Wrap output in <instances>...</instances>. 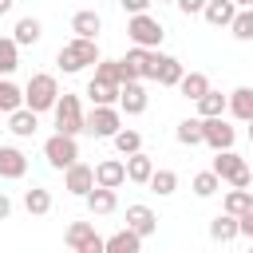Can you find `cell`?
<instances>
[{"label":"cell","instance_id":"cell-1","mask_svg":"<svg viewBox=\"0 0 253 253\" xmlns=\"http://www.w3.org/2000/svg\"><path fill=\"white\" fill-rule=\"evenodd\" d=\"M55 99H59V83H55V75L36 71V75L28 79V87H24V107L40 115V111H51Z\"/></svg>","mask_w":253,"mask_h":253},{"label":"cell","instance_id":"cell-2","mask_svg":"<svg viewBox=\"0 0 253 253\" xmlns=\"http://www.w3.org/2000/svg\"><path fill=\"white\" fill-rule=\"evenodd\" d=\"M221 182H229L233 190H249V182H253V170L245 166V158L241 154H233V150H213V166H210Z\"/></svg>","mask_w":253,"mask_h":253},{"label":"cell","instance_id":"cell-3","mask_svg":"<svg viewBox=\"0 0 253 253\" xmlns=\"http://www.w3.org/2000/svg\"><path fill=\"white\" fill-rule=\"evenodd\" d=\"M55 63L67 71V75H75V71H83V67H91V63H99V47H95V40H67L63 47H59V55H55Z\"/></svg>","mask_w":253,"mask_h":253},{"label":"cell","instance_id":"cell-4","mask_svg":"<svg viewBox=\"0 0 253 253\" xmlns=\"http://www.w3.org/2000/svg\"><path fill=\"white\" fill-rule=\"evenodd\" d=\"M126 36H130V43H134V47H146V51H154V47L162 43L166 28H162L154 16L138 12V16H130V24H126Z\"/></svg>","mask_w":253,"mask_h":253},{"label":"cell","instance_id":"cell-5","mask_svg":"<svg viewBox=\"0 0 253 253\" xmlns=\"http://www.w3.org/2000/svg\"><path fill=\"white\" fill-rule=\"evenodd\" d=\"M51 111H55V130H59V134H71V138H75V134L83 130V107H79V95L63 91V95L55 99Z\"/></svg>","mask_w":253,"mask_h":253},{"label":"cell","instance_id":"cell-6","mask_svg":"<svg viewBox=\"0 0 253 253\" xmlns=\"http://www.w3.org/2000/svg\"><path fill=\"white\" fill-rule=\"evenodd\" d=\"M119 126H123L119 107H91V115H83V130L95 138H115Z\"/></svg>","mask_w":253,"mask_h":253},{"label":"cell","instance_id":"cell-7","mask_svg":"<svg viewBox=\"0 0 253 253\" xmlns=\"http://www.w3.org/2000/svg\"><path fill=\"white\" fill-rule=\"evenodd\" d=\"M63 241H67L71 253H103V241L107 237H99L91 221H71L67 233H63Z\"/></svg>","mask_w":253,"mask_h":253},{"label":"cell","instance_id":"cell-8","mask_svg":"<svg viewBox=\"0 0 253 253\" xmlns=\"http://www.w3.org/2000/svg\"><path fill=\"white\" fill-rule=\"evenodd\" d=\"M43 158L55 166V170H67L71 162H79V146H75V138L71 134H51L47 142H43Z\"/></svg>","mask_w":253,"mask_h":253},{"label":"cell","instance_id":"cell-9","mask_svg":"<svg viewBox=\"0 0 253 253\" xmlns=\"http://www.w3.org/2000/svg\"><path fill=\"white\" fill-rule=\"evenodd\" d=\"M182 75H186V71H182V59L162 55V51H150V79H154L158 87H178Z\"/></svg>","mask_w":253,"mask_h":253},{"label":"cell","instance_id":"cell-10","mask_svg":"<svg viewBox=\"0 0 253 253\" xmlns=\"http://www.w3.org/2000/svg\"><path fill=\"white\" fill-rule=\"evenodd\" d=\"M233 138H237V130L217 115V119H202V142L206 146H213V150H233Z\"/></svg>","mask_w":253,"mask_h":253},{"label":"cell","instance_id":"cell-11","mask_svg":"<svg viewBox=\"0 0 253 253\" xmlns=\"http://www.w3.org/2000/svg\"><path fill=\"white\" fill-rule=\"evenodd\" d=\"M63 186H67L75 198H87V194L95 190V166H87V162H71V166L63 170Z\"/></svg>","mask_w":253,"mask_h":253},{"label":"cell","instance_id":"cell-12","mask_svg":"<svg viewBox=\"0 0 253 253\" xmlns=\"http://www.w3.org/2000/svg\"><path fill=\"white\" fill-rule=\"evenodd\" d=\"M119 111H126V115H142L146 111V87H142V79H126L119 87Z\"/></svg>","mask_w":253,"mask_h":253},{"label":"cell","instance_id":"cell-13","mask_svg":"<svg viewBox=\"0 0 253 253\" xmlns=\"http://www.w3.org/2000/svg\"><path fill=\"white\" fill-rule=\"evenodd\" d=\"M123 182H126V162H123V158H103V162L95 166V186L119 190Z\"/></svg>","mask_w":253,"mask_h":253},{"label":"cell","instance_id":"cell-14","mask_svg":"<svg viewBox=\"0 0 253 253\" xmlns=\"http://www.w3.org/2000/svg\"><path fill=\"white\" fill-rule=\"evenodd\" d=\"M126 229H134L138 237H150V233L158 229V213H154L150 206L134 202V206H126Z\"/></svg>","mask_w":253,"mask_h":253},{"label":"cell","instance_id":"cell-15","mask_svg":"<svg viewBox=\"0 0 253 253\" xmlns=\"http://www.w3.org/2000/svg\"><path fill=\"white\" fill-rule=\"evenodd\" d=\"M119 63H123V83L126 79H150V51L146 47H130L126 59H119Z\"/></svg>","mask_w":253,"mask_h":253},{"label":"cell","instance_id":"cell-16","mask_svg":"<svg viewBox=\"0 0 253 253\" xmlns=\"http://www.w3.org/2000/svg\"><path fill=\"white\" fill-rule=\"evenodd\" d=\"M24 174H28V154L16 150V146H0V178L16 182V178H24Z\"/></svg>","mask_w":253,"mask_h":253},{"label":"cell","instance_id":"cell-17","mask_svg":"<svg viewBox=\"0 0 253 253\" xmlns=\"http://www.w3.org/2000/svg\"><path fill=\"white\" fill-rule=\"evenodd\" d=\"M71 32H75L79 40H95V36L103 32V16H99L95 8H83V12L71 16Z\"/></svg>","mask_w":253,"mask_h":253},{"label":"cell","instance_id":"cell-18","mask_svg":"<svg viewBox=\"0 0 253 253\" xmlns=\"http://www.w3.org/2000/svg\"><path fill=\"white\" fill-rule=\"evenodd\" d=\"M150 174H154V158H150V154H142V150L126 154V182L146 186V182H150Z\"/></svg>","mask_w":253,"mask_h":253},{"label":"cell","instance_id":"cell-19","mask_svg":"<svg viewBox=\"0 0 253 253\" xmlns=\"http://www.w3.org/2000/svg\"><path fill=\"white\" fill-rule=\"evenodd\" d=\"M202 16H206L213 28H229V20L237 16V4H233V0H206Z\"/></svg>","mask_w":253,"mask_h":253},{"label":"cell","instance_id":"cell-20","mask_svg":"<svg viewBox=\"0 0 253 253\" xmlns=\"http://www.w3.org/2000/svg\"><path fill=\"white\" fill-rule=\"evenodd\" d=\"M138 249H142V237L134 229H119L103 241V253H138Z\"/></svg>","mask_w":253,"mask_h":253},{"label":"cell","instance_id":"cell-21","mask_svg":"<svg viewBox=\"0 0 253 253\" xmlns=\"http://www.w3.org/2000/svg\"><path fill=\"white\" fill-rule=\"evenodd\" d=\"M119 87H123V83L91 79V83H87V95H91V103H95V107H115V103H119Z\"/></svg>","mask_w":253,"mask_h":253},{"label":"cell","instance_id":"cell-22","mask_svg":"<svg viewBox=\"0 0 253 253\" xmlns=\"http://www.w3.org/2000/svg\"><path fill=\"white\" fill-rule=\"evenodd\" d=\"M36 126H40V123H36V111H28V107H16V111L8 115V130L20 134V138H32Z\"/></svg>","mask_w":253,"mask_h":253},{"label":"cell","instance_id":"cell-23","mask_svg":"<svg viewBox=\"0 0 253 253\" xmlns=\"http://www.w3.org/2000/svg\"><path fill=\"white\" fill-rule=\"evenodd\" d=\"M210 237H213L217 245H225V241L241 237V229H237V217H233V213H217V217L210 221Z\"/></svg>","mask_w":253,"mask_h":253},{"label":"cell","instance_id":"cell-24","mask_svg":"<svg viewBox=\"0 0 253 253\" xmlns=\"http://www.w3.org/2000/svg\"><path fill=\"white\" fill-rule=\"evenodd\" d=\"M225 111H233L241 123H249V119H253V87H237V91H229Z\"/></svg>","mask_w":253,"mask_h":253},{"label":"cell","instance_id":"cell-25","mask_svg":"<svg viewBox=\"0 0 253 253\" xmlns=\"http://www.w3.org/2000/svg\"><path fill=\"white\" fill-rule=\"evenodd\" d=\"M225 103H229V95H221V91H206L202 99H198V119H217V115H225Z\"/></svg>","mask_w":253,"mask_h":253},{"label":"cell","instance_id":"cell-26","mask_svg":"<svg viewBox=\"0 0 253 253\" xmlns=\"http://www.w3.org/2000/svg\"><path fill=\"white\" fill-rule=\"evenodd\" d=\"M178 91H182L186 99H194V103H198V99H202V95L210 91V79H206L202 71H186V75L178 79Z\"/></svg>","mask_w":253,"mask_h":253},{"label":"cell","instance_id":"cell-27","mask_svg":"<svg viewBox=\"0 0 253 253\" xmlns=\"http://www.w3.org/2000/svg\"><path fill=\"white\" fill-rule=\"evenodd\" d=\"M24 210H28L32 217H43V213H51V194H47L43 186H32V190L24 194Z\"/></svg>","mask_w":253,"mask_h":253},{"label":"cell","instance_id":"cell-28","mask_svg":"<svg viewBox=\"0 0 253 253\" xmlns=\"http://www.w3.org/2000/svg\"><path fill=\"white\" fill-rule=\"evenodd\" d=\"M115 206H119L115 190H103V186H95V190L87 194V210H91V213H115Z\"/></svg>","mask_w":253,"mask_h":253},{"label":"cell","instance_id":"cell-29","mask_svg":"<svg viewBox=\"0 0 253 253\" xmlns=\"http://www.w3.org/2000/svg\"><path fill=\"white\" fill-rule=\"evenodd\" d=\"M40 36H43V24L36 20V16H24V20H16V43H40Z\"/></svg>","mask_w":253,"mask_h":253},{"label":"cell","instance_id":"cell-30","mask_svg":"<svg viewBox=\"0 0 253 253\" xmlns=\"http://www.w3.org/2000/svg\"><path fill=\"white\" fill-rule=\"evenodd\" d=\"M146 186H150L158 198H170V194L178 190V174H174V170H158V166H154V174H150V182H146Z\"/></svg>","mask_w":253,"mask_h":253},{"label":"cell","instance_id":"cell-31","mask_svg":"<svg viewBox=\"0 0 253 253\" xmlns=\"http://www.w3.org/2000/svg\"><path fill=\"white\" fill-rule=\"evenodd\" d=\"M245 210H253V194H249V190H229V194H225V202H221V213L241 217Z\"/></svg>","mask_w":253,"mask_h":253},{"label":"cell","instance_id":"cell-32","mask_svg":"<svg viewBox=\"0 0 253 253\" xmlns=\"http://www.w3.org/2000/svg\"><path fill=\"white\" fill-rule=\"evenodd\" d=\"M16 67H20V43L0 36V75H12Z\"/></svg>","mask_w":253,"mask_h":253},{"label":"cell","instance_id":"cell-33","mask_svg":"<svg viewBox=\"0 0 253 253\" xmlns=\"http://www.w3.org/2000/svg\"><path fill=\"white\" fill-rule=\"evenodd\" d=\"M16 107H24V91L12 79H0V115H12Z\"/></svg>","mask_w":253,"mask_h":253},{"label":"cell","instance_id":"cell-34","mask_svg":"<svg viewBox=\"0 0 253 253\" xmlns=\"http://www.w3.org/2000/svg\"><path fill=\"white\" fill-rule=\"evenodd\" d=\"M174 138H178L182 146H198V142H202V119H182L178 130H174Z\"/></svg>","mask_w":253,"mask_h":253},{"label":"cell","instance_id":"cell-35","mask_svg":"<svg viewBox=\"0 0 253 253\" xmlns=\"http://www.w3.org/2000/svg\"><path fill=\"white\" fill-rule=\"evenodd\" d=\"M115 150H119V154H134V150H142V134L119 126V130H115Z\"/></svg>","mask_w":253,"mask_h":253},{"label":"cell","instance_id":"cell-36","mask_svg":"<svg viewBox=\"0 0 253 253\" xmlns=\"http://www.w3.org/2000/svg\"><path fill=\"white\" fill-rule=\"evenodd\" d=\"M190 186H194V194H198V198H210V194H217V190H221V178H217L213 170H202V174H194V182H190Z\"/></svg>","mask_w":253,"mask_h":253},{"label":"cell","instance_id":"cell-37","mask_svg":"<svg viewBox=\"0 0 253 253\" xmlns=\"http://www.w3.org/2000/svg\"><path fill=\"white\" fill-rule=\"evenodd\" d=\"M95 79H103V83H123V63H119V59H99V63H95Z\"/></svg>","mask_w":253,"mask_h":253},{"label":"cell","instance_id":"cell-38","mask_svg":"<svg viewBox=\"0 0 253 253\" xmlns=\"http://www.w3.org/2000/svg\"><path fill=\"white\" fill-rule=\"evenodd\" d=\"M229 28H233L237 40H253V16H249V8H237V16L229 20Z\"/></svg>","mask_w":253,"mask_h":253},{"label":"cell","instance_id":"cell-39","mask_svg":"<svg viewBox=\"0 0 253 253\" xmlns=\"http://www.w3.org/2000/svg\"><path fill=\"white\" fill-rule=\"evenodd\" d=\"M119 4H123V8L130 12V16H138V12H146V8L154 4V0H119Z\"/></svg>","mask_w":253,"mask_h":253},{"label":"cell","instance_id":"cell-40","mask_svg":"<svg viewBox=\"0 0 253 253\" xmlns=\"http://www.w3.org/2000/svg\"><path fill=\"white\" fill-rule=\"evenodd\" d=\"M174 4H178V8L186 12V16H198V12L206 8V0H174Z\"/></svg>","mask_w":253,"mask_h":253},{"label":"cell","instance_id":"cell-41","mask_svg":"<svg viewBox=\"0 0 253 253\" xmlns=\"http://www.w3.org/2000/svg\"><path fill=\"white\" fill-rule=\"evenodd\" d=\"M237 229H241V233H245V237L253 241V210H245V213L237 217Z\"/></svg>","mask_w":253,"mask_h":253},{"label":"cell","instance_id":"cell-42","mask_svg":"<svg viewBox=\"0 0 253 253\" xmlns=\"http://www.w3.org/2000/svg\"><path fill=\"white\" fill-rule=\"evenodd\" d=\"M8 213H12V198L0 194V221H8Z\"/></svg>","mask_w":253,"mask_h":253},{"label":"cell","instance_id":"cell-43","mask_svg":"<svg viewBox=\"0 0 253 253\" xmlns=\"http://www.w3.org/2000/svg\"><path fill=\"white\" fill-rule=\"evenodd\" d=\"M12 4H16V0H0V16H4V12H12Z\"/></svg>","mask_w":253,"mask_h":253},{"label":"cell","instance_id":"cell-44","mask_svg":"<svg viewBox=\"0 0 253 253\" xmlns=\"http://www.w3.org/2000/svg\"><path fill=\"white\" fill-rule=\"evenodd\" d=\"M233 4H237V8H253V0H233Z\"/></svg>","mask_w":253,"mask_h":253},{"label":"cell","instance_id":"cell-45","mask_svg":"<svg viewBox=\"0 0 253 253\" xmlns=\"http://www.w3.org/2000/svg\"><path fill=\"white\" fill-rule=\"evenodd\" d=\"M249 142H253V119H249Z\"/></svg>","mask_w":253,"mask_h":253},{"label":"cell","instance_id":"cell-46","mask_svg":"<svg viewBox=\"0 0 253 253\" xmlns=\"http://www.w3.org/2000/svg\"><path fill=\"white\" fill-rule=\"evenodd\" d=\"M249 16H253V8H249Z\"/></svg>","mask_w":253,"mask_h":253},{"label":"cell","instance_id":"cell-47","mask_svg":"<svg viewBox=\"0 0 253 253\" xmlns=\"http://www.w3.org/2000/svg\"><path fill=\"white\" fill-rule=\"evenodd\" d=\"M249 253H253V245H249Z\"/></svg>","mask_w":253,"mask_h":253}]
</instances>
